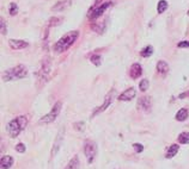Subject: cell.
<instances>
[{
  "label": "cell",
  "mask_w": 189,
  "mask_h": 169,
  "mask_svg": "<svg viewBox=\"0 0 189 169\" xmlns=\"http://www.w3.org/2000/svg\"><path fill=\"white\" fill-rule=\"evenodd\" d=\"M8 11H10V15L11 16H16L17 12H18V6L16 3H11L10 4V7H8Z\"/></svg>",
  "instance_id": "cell-25"
},
{
  "label": "cell",
  "mask_w": 189,
  "mask_h": 169,
  "mask_svg": "<svg viewBox=\"0 0 189 169\" xmlns=\"http://www.w3.org/2000/svg\"><path fill=\"white\" fill-rule=\"evenodd\" d=\"M157 72L160 74V75H167L168 72H169V66L165 61H159L157 63Z\"/></svg>",
  "instance_id": "cell-15"
},
{
  "label": "cell",
  "mask_w": 189,
  "mask_h": 169,
  "mask_svg": "<svg viewBox=\"0 0 189 169\" xmlns=\"http://www.w3.org/2000/svg\"><path fill=\"white\" fill-rule=\"evenodd\" d=\"M188 118V110L187 108H181L177 113H176V120L183 122Z\"/></svg>",
  "instance_id": "cell-19"
},
{
  "label": "cell",
  "mask_w": 189,
  "mask_h": 169,
  "mask_svg": "<svg viewBox=\"0 0 189 169\" xmlns=\"http://www.w3.org/2000/svg\"><path fill=\"white\" fill-rule=\"evenodd\" d=\"M178 142L181 144H189V132H182L178 136Z\"/></svg>",
  "instance_id": "cell-22"
},
{
  "label": "cell",
  "mask_w": 189,
  "mask_h": 169,
  "mask_svg": "<svg viewBox=\"0 0 189 169\" xmlns=\"http://www.w3.org/2000/svg\"><path fill=\"white\" fill-rule=\"evenodd\" d=\"M25 150H27V149H25V145L23 144V143H18V144L16 145V151H18V152H25Z\"/></svg>",
  "instance_id": "cell-31"
},
{
  "label": "cell",
  "mask_w": 189,
  "mask_h": 169,
  "mask_svg": "<svg viewBox=\"0 0 189 169\" xmlns=\"http://www.w3.org/2000/svg\"><path fill=\"white\" fill-rule=\"evenodd\" d=\"M61 23V18H58V17H53L49 19V23H48V26H55V25H59Z\"/></svg>",
  "instance_id": "cell-26"
},
{
  "label": "cell",
  "mask_w": 189,
  "mask_h": 169,
  "mask_svg": "<svg viewBox=\"0 0 189 169\" xmlns=\"http://www.w3.org/2000/svg\"><path fill=\"white\" fill-rule=\"evenodd\" d=\"M0 26H1V33L6 35L7 33V25H6V20L4 18H1V20H0Z\"/></svg>",
  "instance_id": "cell-28"
},
{
  "label": "cell",
  "mask_w": 189,
  "mask_h": 169,
  "mask_svg": "<svg viewBox=\"0 0 189 169\" xmlns=\"http://www.w3.org/2000/svg\"><path fill=\"white\" fill-rule=\"evenodd\" d=\"M100 1H102V0H95V3H96V4H99Z\"/></svg>",
  "instance_id": "cell-33"
},
{
  "label": "cell",
  "mask_w": 189,
  "mask_h": 169,
  "mask_svg": "<svg viewBox=\"0 0 189 169\" xmlns=\"http://www.w3.org/2000/svg\"><path fill=\"white\" fill-rule=\"evenodd\" d=\"M61 106H62V102L61 101H58L55 105L53 106L52 111H50L48 114L43 115L42 118L40 119V123L41 124H49V123H53L55 119H56V117H59L60 112H61Z\"/></svg>",
  "instance_id": "cell-4"
},
{
  "label": "cell",
  "mask_w": 189,
  "mask_h": 169,
  "mask_svg": "<svg viewBox=\"0 0 189 169\" xmlns=\"http://www.w3.org/2000/svg\"><path fill=\"white\" fill-rule=\"evenodd\" d=\"M178 150H180V147H178L177 144H172V145H170V147L168 148V150H167L165 157H167V159H172L174 156L177 155Z\"/></svg>",
  "instance_id": "cell-16"
},
{
  "label": "cell",
  "mask_w": 189,
  "mask_h": 169,
  "mask_svg": "<svg viewBox=\"0 0 189 169\" xmlns=\"http://www.w3.org/2000/svg\"><path fill=\"white\" fill-rule=\"evenodd\" d=\"M74 129L77 130V131H84L85 130V123L84 122H79V123H74L73 124Z\"/></svg>",
  "instance_id": "cell-27"
},
{
  "label": "cell",
  "mask_w": 189,
  "mask_h": 169,
  "mask_svg": "<svg viewBox=\"0 0 189 169\" xmlns=\"http://www.w3.org/2000/svg\"><path fill=\"white\" fill-rule=\"evenodd\" d=\"M188 16H189V11H188Z\"/></svg>",
  "instance_id": "cell-34"
},
{
  "label": "cell",
  "mask_w": 189,
  "mask_h": 169,
  "mask_svg": "<svg viewBox=\"0 0 189 169\" xmlns=\"http://www.w3.org/2000/svg\"><path fill=\"white\" fill-rule=\"evenodd\" d=\"M115 97H116V94H115V90L114 89H111L110 92L107 94V97H105V99H104V101H103V104L100 105L99 107H97L95 111H93V113H92V117H96V114H99V113H102L103 111H105L109 106H110V104L114 101V99H115Z\"/></svg>",
  "instance_id": "cell-7"
},
{
  "label": "cell",
  "mask_w": 189,
  "mask_h": 169,
  "mask_svg": "<svg viewBox=\"0 0 189 169\" xmlns=\"http://www.w3.org/2000/svg\"><path fill=\"white\" fill-rule=\"evenodd\" d=\"M91 28L93 31L98 32V33H102L104 31V28H105V22H100V23H93L91 25Z\"/></svg>",
  "instance_id": "cell-20"
},
{
  "label": "cell",
  "mask_w": 189,
  "mask_h": 169,
  "mask_svg": "<svg viewBox=\"0 0 189 169\" xmlns=\"http://www.w3.org/2000/svg\"><path fill=\"white\" fill-rule=\"evenodd\" d=\"M71 5H72V1H71V0H62V1L56 3V4L52 7V11H53V12H61V11L67 10Z\"/></svg>",
  "instance_id": "cell-12"
},
{
  "label": "cell",
  "mask_w": 189,
  "mask_h": 169,
  "mask_svg": "<svg viewBox=\"0 0 189 169\" xmlns=\"http://www.w3.org/2000/svg\"><path fill=\"white\" fill-rule=\"evenodd\" d=\"M12 164H13V157H12V156L6 155L1 159V168L3 169H8L12 167Z\"/></svg>",
  "instance_id": "cell-17"
},
{
  "label": "cell",
  "mask_w": 189,
  "mask_h": 169,
  "mask_svg": "<svg viewBox=\"0 0 189 169\" xmlns=\"http://www.w3.org/2000/svg\"><path fill=\"white\" fill-rule=\"evenodd\" d=\"M134 150H135V152L140 154V152H143V150H144V145H141L140 143H135V144H134Z\"/></svg>",
  "instance_id": "cell-30"
},
{
  "label": "cell",
  "mask_w": 189,
  "mask_h": 169,
  "mask_svg": "<svg viewBox=\"0 0 189 169\" xmlns=\"http://www.w3.org/2000/svg\"><path fill=\"white\" fill-rule=\"evenodd\" d=\"M148 86H150V82H148L147 79L141 80L140 83H139V88H140L141 92H145V90H147V89H148Z\"/></svg>",
  "instance_id": "cell-24"
},
{
  "label": "cell",
  "mask_w": 189,
  "mask_h": 169,
  "mask_svg": "<svg viewBox=\"0 0 189 169\" xmlns=\"http://www.w3.org/2000/svg\"><path fill=\"white\" fill-rule=\"evenodd\" d=\"M50 70H52V58L49 56H44L41 62V67H40V72H39L40 79L46 81L50 74Z\"/></svg>",
  "instance_id": "cell-6"
},
{
  "label": "cell",
  "mask_w": 189,
  "mask_h": 169,
  "mask_svg": "<svg viewBox=\"0 0 189 169\" xmlns=\"http://www.w3.org/2000/svg\"><path fill=\"white\" fill-rule=\"evenodd\" d=\"M80 167V161L78 156H74V157L68 162V164L66 166L65 169H79Z\"/></svg>",
  "instance_id": "cell-18"
},
{
  "label": "cell",
  "mask_w": 189,
  "mask_h": 169,
  "mask_svg": "<svg viewBox=\"0 0 189 169\" xmlns=\"http://www.w3.org/2000/svg\"><path fill=\"white\" fill-rule=\"evenodd\" d=\"M79 37V31H71L66 33L62 38H60V41L54 45V50L56 53H64V51L68 50L73 45V43L77 41V38Z\"/></svg>",
  "instance_id": "cell-1"
},
{
  "label": "cell",
  "mask_w": 189,
  "mask_h": 169,
  "mask_svg": "<svg viewBox=\"0 0 189 169\" xmlns=\"http://www.w3.org/2000/svg\"><path fill=\"white\" fill-rule=\"evenodd\" d=\"M28 125V118L25 115H19L13 120H11L7 125V131L12 138L18 137V135L27 127Z\"/></svg>",
  "instance_id": "cell-2"
},
{
  "label": "cell",
  "mask_w": 189,
  "mask_h": 169,
  "mask_svg": "<svg viewBox=\"0 0 189 169\" xmlns=\"http://www.w3.org/2000/svg\"><path fill=\"white\" fill-rule=\"evenodd\" d=\"M138 106L139 108L144 112H150L151 108H152V100H151V97H143L138 101Z\"/></svg>",
  "instance_id": "cell-8"
},
{
  "label": "cell",
  "mask_w": 189,
  "mask_h": 169,
  "mask_svg": "<svg viewBox=\"0 0 189 169\" xmlns=\"http://www.w3.org/2000/svg\"><path fill=\"white\" fill-rule=\"evenodd\" d=\"M28 75V69L23 64H18L15 68L7 69L3 73V80L4 81H11V80H18L24 79Z\"/></svg>",
  "instance_id": "cell-3"
},
{
  "label": "cell",
  "mask_w": 189,
  "mask_h": 169,
  "mask_svg": "<svg viewBox=\"0 0 189 169\" xmlns=\"http://www.w3.org/2000/svg\"><path fill=\"white\" fill-rule=\"evenodd\" d=\"M178 48H189V41H183L178 43Z\"/></svg>",
  "instance_id": "cell-32"
},
{
  "label": "cell",
  "mask_w": 189,
  "mask_h": 169,
  "mask_svg": "<svg viewBox=\"0 0 189 169\" xmlns=\"http://www.w3.org/2000/svg\"><path fill=\"white\" fill-rule=\"evenodd\" d=\"M90 60H91V62L95 64V66H99L100 64V56L99 55H92Z\"/></svg>",
  "instance_id": "cell-29"
},
{
  "label": "cell",
  "mask_w": 189,
  "mask_h": 169,
  "mask_svg": "<svg viewBox=\"0 0 189 169\" xmlns=\"http://www.w3.org/2000/svg\"><path fill=\"white\" fill-rule=\"evenodd\" d=\"M10 47L15 50H20V49H24V48H28L29 47V43L27 41H22V40H10L8 42Z\"/></svg>",
  "instance_id": "cell-13"
},
{
  "label": "cell",
  "mask_w": 189,
  "mask_h": 169,
  "mask_svg": "<svg viewBox=\"0 0 189 169\" xmlns=\"http://www.w3.org/2000/svg\"><path fill=\"white\" fill-rule=\"evenodd\" d=\"M135 95H136L135 89H134L133 87H131V88H128V89H126L123 93H121V94L119 95V100H121V101H129V100L134 99Z\"/></svg>",
  "instance_id": "cell-11"
},
{
  "label": "cell",
  "mask_w": 189,
  "mask_h": 169,
  "mask_svg": "<svg viewBox=\"0 0 189 169\" xmlns=\"http://www.w3.org/2000/svg\"><path fill=\"white\" fill-rule=\"evenodd\" d=\"M168 10V1L165 0H160L158 3V6H157V11L158 13H163V12H165Z\"/></svg>",
  "instance_id": "cell-21"
},
{
  "label": "cell",
  "mask_w": 189,
  "mask_h": 169,
  "mask_svg": "<svg viewBox=\"0 0 189 169\" xmlns=\"http://www.w3.org/2000/svg\"><path fill=\"white\" fill-rule=\"evenodd\" d=\"M152 53H153V48L151 47V45H148V47H146V48L141 51V56H143V57H148V56L152 55Z\"/></svg>",
  "instance_id": "cell-23"
},
{
  "label": "cell",
  "mask_w": 189,
  "mask_h": 169,
  "mask_svg": "<svg viewBox=\"0 0 189 169\" xmlns=\"http://www.w3.org/2000/svg\"><path fill=\"white\" fill-rule=\"evenodd\" d=\"M110 6H111V3H110V1H109V3H104V4H102V5H99L97 8L93 10V12L90 15V19H97V18H99Z\"/></svg>",
  "instance_id": "cell-9"
},
{
  "label": "cell",
  "mask_w": 189,
  "mask_h": 169,
  "mask_svg": "<svg viewBox=\"0 0 189 169\" xmlns=\"http://www.w3.org/2000/svg\"><path fill=\"white\" fill-rule=\"evenodd\" d=\"M62 139H64V127H62L60 131H59V134H58V136H56V138H55L54 145H53V149H52V157H54V156L59 152V150H60V148H61Z\"/></svg>",
  "instance_id": "cell-10"
},
{
  "label": "cell",
  "mask_w": 189,
  "mask_h": 169,
  "mask_svg": "<svg viewBox=\"0 0 189 169\" xmlns=\"http://www.w3.org/2000/svg\"><path fill=\"white\" fill-rule=\"evenodd\" d=\"M129 74H131V77L132 79H138V77H140L141 74H143V68L139 63H134L133 66L131 67V70H129Z\"/></svg>",
  "instance_id": "cell-14"
},
{
  "label": "cell",
  "mask_w": 189,
  "mask_h": 169,
  "mask_svg": "<svg viewBox=\"0 0 189 169\" xmlns=\"http://www.w3.org/2000/svg\"><path fill=\"white\" fill-rule=\"evenodd\" d=\"M84 152H85V156H86V160H87V163L91 164L96 156H97V144L92 140H87L85 142V145H84Z\"/></svg>",
  "instance_id": "cell-5"
}]
</instances>
